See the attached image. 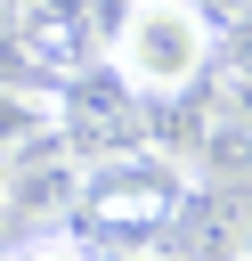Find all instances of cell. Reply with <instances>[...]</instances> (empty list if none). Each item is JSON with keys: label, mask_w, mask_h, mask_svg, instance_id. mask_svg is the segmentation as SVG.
<instances>
[{"label": "cell", "mask_w": 252, "mask_h": 261, "mask_svg": "<svg viewBox=\"0 0 252 261\" xmlns=\"http://www.w3.org/2000/svg\"><path fill=\"white\" fill-rule=\"evenodd\" d=\"M0 237H8V204H0Z\"/></svg>", "instance_id": "ba28073f"}, {"label": "cell", "mask_w": 252, "mask_h": 261, "mask_svg": "<svg viewBox=\"0 0 252 261\" xmlns=\"http://www.w3.org/2000/svg\"><path fill=\"white\" fill-rule=\"evenodd\" d=\"M187 196V171L163 155V147H114V155H81V179H73V228L98 245V253H163V228Z\"/></svg>", "instance_id": "6da1fadb"}, {"label": "cell", "mask_w": 252, "mask_h": 261, "mask_svg": "<svg viewBox=\"0 0 252 261\" xmlns=\"http://www.w3.org/2000/svg\"><path fill=\"white\" fill-rule=\"evenodd\" d=\"M57 139L73 147V155H114V147H138V130H146V98L114 73V65H73V73H57Z\"/></svg>", "instance_id": "3957f363"}, {"label": "cell", "mask_w": 252, "mask_h": 261, "mask_svg": "<svg viewBox=\"0 0 252 261\" xmlns=\"http://www.w3.org/2000/svg\"><path fill=\"white\" fill-rule=\"evenodd\" d=\"M73 179H81V155L73 147H41L33 163H16L0 179V204H8L16 228H57L73 212Z\"/></svg>", "instance_id": "5b68a950"}, {"label": "cell", "mask_w": 252, "mask_h": 261, "mask_svg": "<svg viewBox=\"0 0 252 261\" xmlns=\"http://www.w3.org/2000/svg\"><path fill=\"white\" fill-rule=\"evenodd\" d=\"M163 253L171 261H244L252 253V204H244V188H187L179 196V212H171V228H163Z\"/></svg>", "instance_id": "277c9868"}, {"label": "cell", "mask_w": 252, "mask_h": 261, "mask_svg": "<svg viewBox=\"0 0 252 261\" xmlns=\"http://www.w3.org/2000/svg\"><path fill=\"white\" fill-rule=\"evenodd\" d=\"M0 261H106L73 220H57V228H24L16 245H0Z\"/></svg>", "instance_id": "52a82bcc"}, {"label": "cell", "mask_w": 252, "mask_h": 261, "mask_svg": "<svg viewBox=\"0 0 252 261\" xmlns=\"http://www.w3.org/2000/svg\"><path fill=\"white\" fill-rule=\"evenodd\" d=\"M41 147H65V139H57V98L0 82V179H8L16 163H33Z\"/></svg>", "instance_id": "8992f818"}, {"label": "cell", "mask_w": 252, "mask_h": 261, "mask_svg": "<svg viewBox=\"0 0 252 261\" xmlns=\"http://www.w3.org/2000/svg\"><path fill=\"white\" fill-rule=\"evenodd\" d=\"M211 49H219V24L195 0H122L106 24V65L146 106H171L195 82H211Z\"/></svg>", "instance_id": "7a4b0ae2"}]
</instances>
